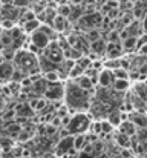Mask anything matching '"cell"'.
I'll return each mask as SVG.
<instances>
[{
  "label": "cell",
  "instance_id": "cb8c5ba5",
  "mask_svg": "<svg viewBox=\"0 0 147 158\" xmlns=\"http://www.w3.org/2000/svg\"><path fill=\"white\" fill-rule=\"evenodd\" d=\"M98 39H101V31H100V28L89 29V31H86V34H84V40H86L88 43H92V42H95Z\"/></svg>",
  "mask_w": 147,
  "mask_h": 158
},
{
  "label": "cell",
  "instance_id": "e575fe53",
  "mask_svg": "<svg viewBox=\"0 0 147 158\" xmlns=\"http://www.w3.org/2000/svg\"><path fill=\"white\" fill-rule=\"evenodd\" d=\"M72 2L78 6H84V5H92L95 0H72Z\"/></svg>",
  "mask_w": 147,
  "mask_h": 158
},
{
  "label": "cell",
  "instance_id": "d6986e66",
  "mask_svg": "<svg viewBox=\"0 0 147 158\" xmlns=\"http://www.w3.org/2000/svg\"><path fill=\"white\" fill-rule=\"evenodd\" d=\"M121 48L124 52H133L137 51V37L135 35H130L124 40H121Z\"/></svg>",
  "mask_w": 147,
  "mask_h": 158
},
{
  "label": "cell",
  "instance_id": "603a6c76",
  "mask_svg": "<svg viewBox=\"0 0 147 158\" xmlns=\"http://www.w3.org/2000/svg\"><path fill=\"white\" fill-rule=\"evenodd\" d=\"M86 144H88L86 134H77V135H74V149H77L80 152V151H83V148Z\"/></svg>",
  "mask_w": 147,
  "mask_h": 158
},
{
  "label": "cell",
  "instance_id": "ac0fdd59",
  "mask_svg": "<svg viewBox=\"0 0 147 158\" xmlns=\"http://www.w3.org/2000/svg\"><path fill=\"white\" fill-rule=\"evenodd\" d=\"M130 121H132L138 129H147V117L144 114H141V112L132 114V115H130Z\"/></svg>",
  "mask_w": 147,
  "mask_h": 158
},
{
  "label": "cell",
  "instance_id": "ba28073f",
  "mask_svg": "<svg viewBox=\"0 0 147 158\" xmlns=\"http://www.w3.org/2000/svg\"><path fill=\"white\" fill-rule=\"evenodd\" d=\"M29 40H31V43H34V45H35L39 49H42V51L48 46L49 42H52L51 37H49L45 31H42L40 28H39L37 31H34V32L29 35Z\"/></svg>",
  "mask_w": 147,
  "mask_h": 158
},
{
  "label": "cell",
  "instance_id": "ffe728a7",
  "mask_svg": "<svg viewBox=\"0 0 147 158\" xmlns=\"http://www.w3.org/2000/svg\"><path fill=\"white\" fill-rule=\"evenodd\" d=\"M40 25H42V22L35 17V19H32V20H29V22H25L22 29H23L25 34H29V35H31L34 31H37V29L40 28Z\"/></svg>",
  "mask_w": 147,
  "mask_h": 158
},
{
  "label": "cell",
  "instance_id": "836d02e7",
  "mask_svg": "<svg viewBox=\"0 0 147 158\" xmlns=\"http://www.w3.org/2000/svg\"><path fill=\"white\" fill-rule=\"evenodd\" d=\"M31 0H12V5L17 8H28Z\"/></svg>",
  "mask_w": 147,
  "mask_h": 158
},
{
  "label": "cell",
  "instance_id": "7a4b0ae2",
  "mask_svg": "<svg viewBox=\"0 0 147 158\" xmlns=\"http://www.w3.org/2000/svg\"><path fill=\"white\" fill-rule=\"evenodd\" d=\"M12 64H14V68L25 71L29 77L43 74L42 69H40V64H39V58H37V55L32 54L31 51H28L26 48L15 49L14 58H12Z\"/></svg>",
  "mask_w": 147,
  "mask_h": 158
},
{
  "label": "cell",
  "instance_id": "60d3db41",
  "mask_svg": "<svg viewBox=\"0 0 147 158\" xmlns=\"http://www.w3.org/2000/svg\"><path fill=\"white\" fill-rule=\"evenodd\" d=\"M0 8H2V2H0Z\"/></svg>",
  "mask_w": 147,
  "mask_h": 158
},
{
  "label": "cell",
  "instance_id": "8d00e7d4",
  "mask_svg": "<svg viewBox=\"0 0 147 158\" xmlns=\"http://www.w3.org/2000/svg\"><path fill=\"white\" fill-rule=\"evenodd\" d=\"M141 28H143V32L147 34V12H146V15L141 19Z\"/></svg>",
  "mask_w": 147,
  "mask_h": 158
},
{
  "label": "cell",
  "instance_id": "3957f363",
  "mask_svg": "<svg viewBox=\"0 0 147 158\" xmlns=\"http://www.w3.org/2000/svg\"><path fill=\"white\" fill-rule=\"evenodd\" d=\"M89 126H91V118L89 115H86L84 112H75L67 126H66V132L71 134V135H77V134H86L89 131Z\"/></svg>",
  "mask_w": 147,
  "mask_h": 158
},
{
  "label": "cell",
  "instance_id": "7c38bea8",
  "mask_svg": "<svg viewBox=\"0 0 147 158\" xmlns=\"http://www.w3.org/2000/svg\"><path fill=\"white\" fill-rule=\"evenodd\" d=\"M48 100L45 97H29L28 98V105L32 107V110L37 114V112H45L46 107H48Z\"/></svg>",
  "mask_w": 147,
  "mask_h": 158
},
{
  "label": "cell",
  "instance_id": "4dcf8cb0",
  "mask_svg": "<svg viewBox=\"0 0 147 158\" xmlns=\"http://www.w3.org/2000/svg\"><path fill=\"white\" fill-rule=\"evenodd\" d=\"M71 11H72V6H71V5H60V6H58V9H57V14H60V15H63V17H67V19H69Z\"/></svg>",
  "mask_w": 147,
  "mask_h": 158
},
{
  "label": "cell",
  "instance_id": "484cf974",
  "mask_svg": "<svg viewBox=\"0 0 147 158\" xmlns=\"http://www.w3.org/2000/svg\"><path fill=\"white\" fill-rule=\"evenodd\" d=\"M34 137V131L32 129H26V127H23L22 129V132L18 134V137H17V141H20V143H23V141H28V140H31Z\"/></svg>",
  "mask_w": 147,
  "mask_h": 158
},
{
  "label": "cell",
  "instance_id": "6da1fadb",
  "mask_svg": "<svg viewBox=\"0 0 147 158\" xmlns=\"http://www.w3.org/2000/svg\"><path fill=\"white\" fill-rule=\"evenodd\" d=\"M64 103L71 112H83L91 105L89 92L78 88L72 80L64 83Z\"/></svg>",
  "mask_w": 147,
  "mask_h": 158
},
{
  "label": "cell",
  "instance_id": "b9f144b4",
  "mask_svg": "<svg viewBox=\"0 0 147 158\" xmlns=\"http://www.w3.org/2000/svg\"><path fill=\"white\" fill-rule=\"evenodd\" d=\"M112 158H118V157H112Z\"/></svg>",
  "mask_w": 147,
  "mask_h": 158
},
{
  "label": "cell",
  "instance_id": "d590c367",
  "mask_svg": "<svg viewBox=\"0 0 147 158\" xmlns=\"http://www.w3.org/2000/svg\"><path fill=\"white\" fill-rule=\"evenodd\" d=\"M137 54L141 55V57H147V43L143 45V46H140V48L137 49Z\"/></svg>",
  "mask_w": 147,
  "mask_h": 158
},
{
  "label": "cell",
  "instance_id": "8fae6325",
  "mask_svg": "<svg viewBox=\"0 0 147 158\" xmlns=\"http://www.w3.org/2000/svg\"><path fill=\"white\" fill-rule=\"evenodd\" d=\"M69 25H71L69 19H67V17H63V15H60V14H57V15L54 17L52 23H51V26H52V29H54L55 32H64V31H67V29H69Z\"/></svg>",
  "mask_w": 147,
  "mask_h": 158
},
{
  "label": "cell",
  "instance_id": "f35d334b",
  "mask_svg": "<svg viewBox=\"0 0 147 158\" xmlns=\"http://www.w3.org/2000/svg\"><path fill=\"white\" fill-rule=\"evenodd\" d=\"M43 158H58V157H57V154L54 152V154H46Z\"/></svg>",
  "mask_w": 147,
  "mask_h": 158
},
{
  "label": "cell",
  "instance_id": "2e32d148",
  "mask_svg": "<svg viewBox=\"0 0 147 158\" xmlns=\"http://www.w3.org/2000/svg\"><path fill=\"white\" fill-rule=\"evenodd\" d=\"M91 46H89V51L92 54H95L98 57H101V55H104L106 52V45H107V42H106V39H98L95 42H92V43H89Z\"/></svg>",
  "mask_w": 147,
  "mask_h": 158
},
{
  "label": "cell",
  "instance_id": "9a60e30c",
  "mask_svg": "<svg viewBox=\"0 0 147 158\" xmlns=\"http://www.w3.org/2000/svg\"><path fill=\"white\" fill-rule=\"evenodd\" d=\"M118 127H120V132H123V134H126L127 137H135L137 135V132H138V127L130 121V120H123L120 124H118Z\"/></svg>",
  "mask_w": 147,
  "mask_h": 158
},
{
  "label": "cell",
  "instance_id": "d4e9b609",
  "mask_svg": "<svg viewBox=\"0 0 147 158\" xmlns=\"http://www.w3.org/2000/svg\"><path fill=\"white\" fill-rule=\"evenodd\" d=\"M115 141H116V144H120L121 148H129V146H130L132 138H130V137H127V135H126V134H123V132H118V134L115 135Z\"/></svg>",
  "mask_w": 147,
  "mask_h": 158
},
{
  "label": "cell",
  "instance_id": "ab89813d",
  "mask_svg": "<svg viewBox=\"0 0 147 158\" xmlns=\"http://www.w3.org/2000/svg\"><path fill=\"white\" fill-rule=\"evenodd\" d=\"M5 61V58H3V55H2V52H0V63H3Z\"/></svg>",
  "mask_w": 147,
  "mask_h": 158
},
{
  "label": "cell",
  "instance_id": "1f68e13d",
  "mask_svg": "<svg viewBox=\"0 0 147 158\" xmlns=\"http://www.w3.org/2000/svg\"><path fill=\"white\" fill-rule=\"evenodd\" d=\"M101 134H110L113 131V124L109 120H101Z\"/></svg>",
  "mask_w": 147,
  "mask_h": 158
},
{
  "label": "cell",
  "instance_id": "277c9868",
  "mask_svg": "<svg viewBox=\"0 0 147 158\" xmlns=\"http://www.w3.org/2000/svg\"><path fill=\"white\" fill-rule=\"evenodd\" d=\"M42 57H45L46 60H49L51 63H54V64H58V66H61V63L64 61V55H63V49L60 48V45H58V42L57 40H52V42H49L48 46L42 51L40 54Z\"/></svg>",
  "mask_w": 147,
  "mask_h": 158
},
{
  "label": "cell",
  "instance_id": "f546056e",
  "mask_svg": "<svg viewBox=\"0 0 147 158\" xmlns=\"http://www.w3.org/2000/svg\"><path fill=\"white\" fill-rule=\"evenodd\" d=\"M75 63H77L78 66H81V68L86 71L88 68H91V64H92V60H91L88 55H81L78 60H75Z\"/></svg>",
  "mask_w": 147,
  "mask_h": 158
},
{
  "label": "cell",
  "instance_id": "30bf717a",
  "mask_svg": "<svg viewBox=\"0 0 147 158\" xmlns=\"http://www.w3.org/2000/svg\"><path fill=\"white\" fill-rule=\"evenodd\" d=\"M113 80H115V77H113V74H112V71H110V69L103 68V69L98 72L97 83L101 86V88H109V86H112Z\"/></svg>",
  "mask_w": 147,
  "mask_h": 158
},
{
  "label": "cell",
  "instance_id": "52a82bcc",
  "mask_svg": "<svg viewBox=\"0 0 147 158\" xmlns=\"http://www.w3.org/2000/svg\"><path fill=\"white\" fill-rule=\"evenodd\" d=\"M72 148H74V135L67 134V135L60 138V141L57 144V149H55V154H57L58 158H61L64 155H67L69 149H72Z\"/></svg>",
  "mask_w": 147,
  "mask_h": 158
},
{
  "label": "cell",
  "instance_id": "5bb4252c",
  "mask_svg": "<svg viewBox=\"0 0 147 158\" xmlns=\"http://www.w3.org/2000/svg\"><path fill=\"white\" fill-rule=\"evenodd\" d=\"M14 64L8 60H5L3 63H0V83L3 81H11L12 72H14Z\"/></svg>",
  "mask_w": 147,
  "mask_h": 158
},
{
  "label": "cell",
  "instance_id": "9c48e42d",
  "mask_svg": "<svg viewBox=\"0 0 147 158\" xmlns=\"http://www.w3.org/2000/svg\"><path fill=\"white\" fill-rule=\"evenodd\" d=\"M123 48H121V42H107L106 45V58H120L123 55Z\"/></svg>",
  "mask_w": 147,
  "mask_h": 158
},
{
  "label": "cell",
  "instance_id": "e0dca14e",
  "mask_svg": "<svg viewBox=\"0 0 147 158\" xmlns=\"http://www.w3.org/2000/svg\"><path fill=\"white\" fill-rule=\"evenodd\" d=\"M72 81H74L78 88H81V89H84V91H88V92H91V91H92V88H94V81H92L86 74H83V75H80V77L74 78Z\"/></svg>",
  "mask_w": 147,
  "mask_h": 158
},
{
  "label": "cell",
  "instance_id": "8992f818",
  "mask_svg": "<svg viewBox=\"0 0 147 158\" xmlns=\"http://www.w3.org/2000/svg\"><path fill=\"white\" fill-rule=\"evenodd\" d=\"M43 97L48 102H60V100H63L64 98V83H61L60 80L54 81V83H48V88H46Z\"/></svg>",
  "mask_w": 147,
  "mask_h": 158
},
{
  "label": "cell",
  "instance_id": "f1b7e54d",
  "mask_svg": "<svg viewBox=\"0 0 147 158\" xmlns=\"http://www.w3.org/2000/svg\"><path fill=\"white\" fill-rule=\"evenodd\" d=\"M112 74L115 78H126L129 80V69H124V68H116V69H112Z\"/></svg>",
  "mask_w": 147,
  "mask_h": 158
},
{
  "label": "cell",
  "instance_id": "7402d4cb",
  "mask_svg": "<svg viewBox=\"0 0 147 158\" xmlns=\"http://www.w3.org/2000/svg\"><path fill=\"white\" fill-rule=\"evenodd\" d=\"M14 146H15V138L8 137V135L0 137V149H2V152L3 151H11Z\"/></svg>",
  "mask_w": 147,
  "mask_h": 158
},
{
  "label": "cell",
  "instance_id": "4316f807",
  "mask_svg": "<svg viewBox=\"0 0 147 158\" xmlns=\"http://www.w3.org/2000/svg\"><path fill=\"white\" fill-rule=\"evenodd\" d=\"M43 78L48 83H54V81H58L61 77H60V72L58 71H48V72H43Z\"/></svg>",
  "mask_w": 147,
  "mask_h": 158
},
{
  "label": "cell",
  "instance_id": "44dd1931",
  "mask_svg": "<svg viewBox=\"0 0 147 158\" xmlns=\"http://www.w3.org/2000/svg\"><path fill=\"white\" fill-rule=\"evenodd\" d=\"M129 86H130V83L126 78H115L112 83V88L115 92H126L129 89Z\"/></svg>",
  "mask_w": 147,
  "mask_h": 158
},
{
  "label": "cell",
  "instance_id": "4fadbf2b",
  "mask_svg": "<svg viewBox=\"0 0 147 158\" xmlns=\"http://www.w3.org/2000/svg\"><path fill=\"white\" fill-rule=\"evenodd\" d=\"M22 129H23V124H22L20 121H17L15 118L11 120V121H8V123L5 124V132H6V135H8V137H12V138H17L18 134L22 132Z\"/></svg>",
  "mask_w": 147,
  "mask_h": 158
},
{
  "label": "cell",
  "instance_id": "d6a6232c",
  "mask_svg": "<svg viewBox=\"0 0 147 158\" xmlns=\"http://www.w3.org/2000/svg\"><path fill=\"white\" fill-rule=\"evenodd\" d=\"M109 121H110L113 126H118V124L123 121V120H121V112H113V114H110Z\"/></svg>",
  "mask_w": 147,
  "mask_h": 158
},
{
  "label": "cell",
  "instance_id": "74e56055",
  "mask_svg": "<svg viewBox=\"0 0 147 158\" xmlns=\"http://www.w3.org/2000/svg\"><path fill=\"white\" fill-rule=\"evenodd\" d=\"M3 107H5V97H3V94L0 92V110H3Z\"/></svg>",
  "mask_w": 147,
  "mask_h": 158
},
{
  "label": "cell",
  "instance_id": "83f0119b",
  "mask_svg": "<svg viewBox=\"0 0 147 158\" xmlns=\"http://www.w3.org/2000/svg\"><path fill=\"white\" fill-rule=\"evenodd\" d=\"M84 74V69L81 68V66H78L77 63H74V66L71 68V71H69V78L71 80H74V78H77V77H80V75H83Z\"/></svg>",
  "mask_w": 147,
  "mask_h": 158
},
{
  "label": "cell",
  "instance_id": "5b68a950",
  "mask_svg": "<svg viewBox=\"0 0 147 158\" xmlns=\"http://www.w3.org/2000/svg\"><path fill=\"white\" fill-rule=\"evenodd\" d=\"M103 14L98 11H91V12H84L80 19H78V26L84 31L94 29V28H100L103 23Z\"/></svg>",
  "mask_w": 147,
  "mask_h": 158
}]
</instances>
